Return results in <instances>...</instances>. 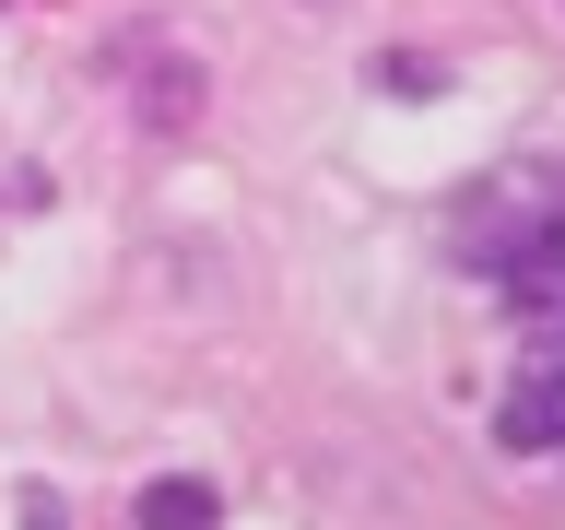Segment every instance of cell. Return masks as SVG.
I'll return each mask as SVG.
<instances>
[{"label":"cell","instance_id":"3957f363","mask_svg":"<svg viewBox=\"0 0 565 530\" xmlns=\"http://www.w3.org/2000/svg\"><path fill=\"white\" fill-rule=\"evenodd\" d=\"M307 12H342V0H307Z\"/></svg>","mask_w":565,"mask_h":530},{"label":"cell","instance_id":"6da1fadb","mask_svg":"<svg viewBox=\"0 0 565 530\" xmlns=\"http://www.w3.org/2000/svg\"><path fill=\"white\" fill-rule=\"evenodd\" d=\"M130 519H141V530H212V519H224V495L189 484V471H166V484H141V495H130Z\"/></svg>","mask_w":565,"mask_h":530},{"label":"cell","instance_id":"7a4b0ae2","mask_svg":"<svg viewBox=\"0 0 565 530\" xmlns=\"http://www.w3.org/2000/svg\"><path fill=\"white\" fill-rule=\"evenodd\" d=\"M141 118H153V130H189V118H201V60H153L141 71Z\"/></svg>","mask_w":565,"mask_h":530}]
</instances>
